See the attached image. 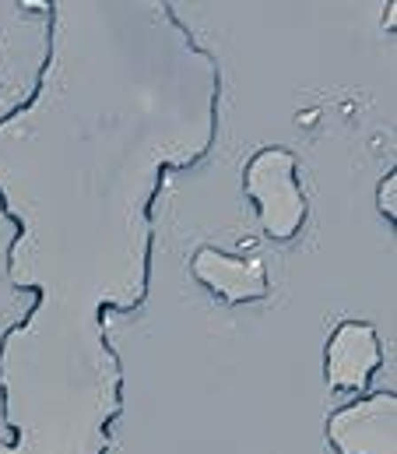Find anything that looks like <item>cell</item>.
Returning a JSON list of instances; mask_svg holds the SVG:
<instances>
[{"label": "cell", "instance_id": "cell-4", "mask_svg": "<svg viewBox=\"0 0 397 454\" xmlns=\"http://www.w3.org/2000/svg\"><path fill=\"white\" fill-rule=\"evenodd\" d=\"M384 366V341L373 321L348 317L334 325L323 348V380L334 391H362Z\"/></svg>", "mask_w": 397, "mask_h": 454}, {"label": "cell", "instance_id": "cell-3", "mask_svg": "<svg viewBox=\"0 0 397 454\" xmlns=\"http://www.w3.org/2000/svg\"><path fill=\"white\" fill-rule=\"evenodd\" d=\"M334 454H397V395L373 391L334 409L323 423Z\"/></svg>", "mask_w": 397, "mask_h": 454}, {"label": "cell", "instance_id": "cell-1", "mask_svg": "<svg viewBox=\"0 0 397 454\" xmlns=\"http://www.w3.org/2000/svg\"><path fill=\"white\" fill-rule=\"evenodd\" d=\"M46 53L0 116L7 282L32 293L0 332V454H113L127 370L109 317L152 296L155 205L218 145L225 71L176 4L50 0Z\"/></svg>", "mask_w": 397, "mask_h": 454}, {"label": "cell", "instance_id": "cell-2", "mask_svg": "<svg viewBox=\"0 0 397 454\" xmlns=\"http://www.w3.org/2000/svg\"><path fill=\"white\" fill-rule=\"evenodd\" d=\"M243 191L253 205L257 226L275 243H292L306 229L309 201L302 191L299 155L285 145H264L243 162Z\"/></svg>", "mask_w": 397, "mask_h": 454}, {"label": "cell", "instance_id": "cell-5", "mask_svg": "<svg viewBox=\"0 0 397 454\" xmlns=\"http://www.w3.org/2000/svg\"><path fill=\"white\" fill-rule=\"evenodd\" d=\"M191 275L225 307H246L271 296V271L264 257H236L218 247H198Z\"/></svg>", "mask_w": 397, "mask_h": 454}, {"label": "cell", "instance_id": "cell-6", "mask_svg": "<svg viewBox=\"0 0 397 454\" xmlns=\"http://www.w3.org/2000/svg\"><path fill=\"white\" fill-rule=\"evenodd\" d=\"M377 208H380V215L394 226L397 223V169L394 166L387 169V176H384L380 187H377Z\"/></svg>", "mask_w": 397, "mask_h": 454}]
</instances>
